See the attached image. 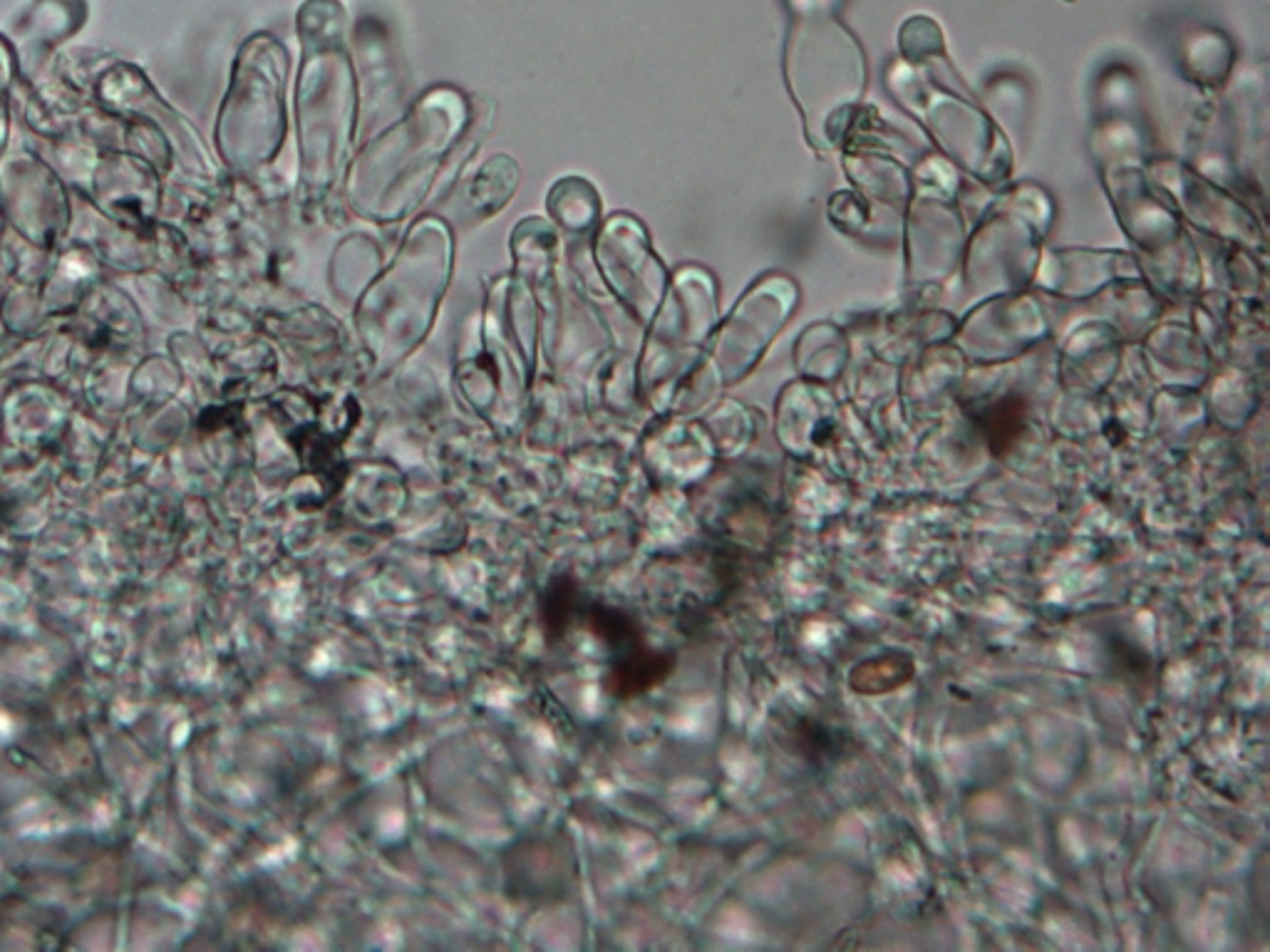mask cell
<instances>
[{
    "label": "cell",
    "mask_w": 1270,
    "mask_h": 952,
    "mask_svg": "<svg viewBox=\"0 0 1270 952\" xmlns=\"http://www.w3.org/2000/svg\"><path fill=\"white\" fill-rule=\"evenodd\" d=\"M988 440H990V450H1001V440H1005V446H1011V442L1015 440L1017 434V425H1020V417H1013V403H1003L997 405L993 413L988 417Z\"/></svg>",
    "instance_id": "1"
}]
</instances>
